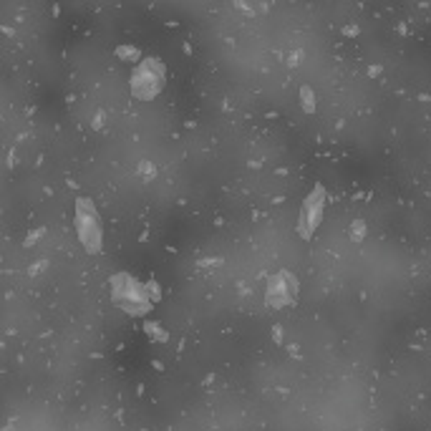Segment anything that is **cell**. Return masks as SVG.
Here are the masks:
<instances>
[{"mask_svg": "<svg viewBox=\"0 0 431 431\" xmlns=\"http://www.w3.org/2000/svg\"><path fill=\"white\" fill-rule=\"evenodd\" d=\"M111 295L116 300V305L124 308L131 315H142L151 310V298L146 295V287L134 280L131 275H116L111 280Z\"/></svg>", "mask_w": 431, "mask_h": 431, "instance_id": "6da1fadb", "label": "cell"}, {"mask_svg": "<svg viewBox=\"0 0 431 431\" xmlns=\"http://www.w3.org/2000/svg\"><path fill=\"white\" fill-rule=\"evenodd\" d=\"M164 88V66L157 58H146L136 66L131 79V91L136 98L149 101Z\"/></svg>", "mask_w": 431, "mask_h": 431, "instance_id": "7a4b0ae2", "label": "cell"}, {"mask_svg": "<svg viewBox=\"0 0 431 431\" xmlns=\"http://www.w3.org/2000/svg\"><path fill=\"white\" fill-rule=\"evenodd\" d=\"M76 230H79L81 245L86 247V252H98L101 250V224H98V214L94 209V205L88 199H79L76 202Z\"/></svg>", "mask_w": 431, "mask_h": 431, "instance_id": "3957f363", "label": "cell"}, {"mask_svg": "<svg viewBox=\"0 0 431 431\" xmlns=\"http://www.w3.org/2000/svg\"><path fill=\"white\" fill-rule=\"evenodd\" d=\"M323 202H325V192L323 187H315L313 192L305 197L300 207V222H298V232L300 237H313L315 227L320 224V217H323Z\"/></svg>", "mask_w": 431, "mask_h": 431, "instance_id": "277c9868", "label": "cell"}, {"mask_svg": "<svg viewBox=\"0 0 431 431\" xmlns=\"http://www.w3.org/2000/svg\"><path fill=\"white\" fill-rule=\"evenodd\" d=\"M295 293H298L295 277L290 272H277L268 283V293H265V298H268L270 308H283V305H290V303L295 300Z\"/></svg>", "mask_w": 431, "mask_h": 431, "instance_id": "5b68a950", "label": "cell"}]
</instances>
